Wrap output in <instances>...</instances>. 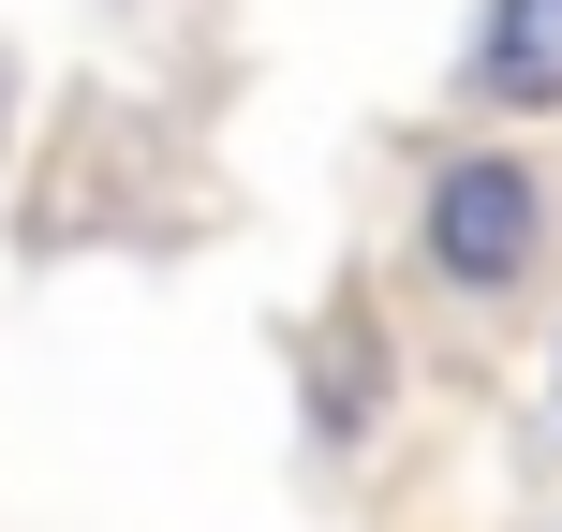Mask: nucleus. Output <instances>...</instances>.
Segmentation results:
<instances>
[{"label": "nucleus", "instance_id": "2", "mask_svg": "<svg viewBox=\"0 0 562 532\" xmlns=\"http://www.w3.org/2000/svg\"><path fill=\"white\" fill-rule=\"evenodd\" d=\"M474 75L504 89V104H562V0H488Z\"/></svg>", "mask_w": 562, "mask_h": 532}, {"label": "nucleus", "instance_id": "1", "mask_svg": "<svg viewBox=\"0 0 562 532\" xmlns=\"http://www.w3.org/2000/svg\"><path fill=\"white\" fill-rule=\"evenodd\" d=\"M533 237H548V193H533V163H504V148H459L445 178H429V281H459V296H504L518 267H533Z\"/></svg>", "mask_w": 562, "mask_h": 532}]
</instances>
